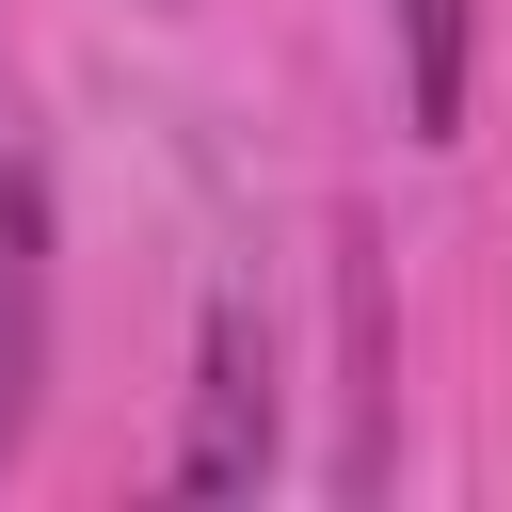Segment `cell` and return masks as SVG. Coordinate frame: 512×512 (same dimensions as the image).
Returning <instances> with one entry per match:
<instances>
[{
  "instance_id": "277c9868",
  "label": "cell",
  "mask_w": 512,
  "mask_h": 512,
  "mask_svg": "<svg viewBox=\"0 0 512 512\" xmlns=\"http://www.w3.org/2000/svg\"><path fill=\"white\" fill-rule=\"evenodd\" d=\"M384 48H400V128H416V144H464V96H480V0H384Z\"/></svg>"
},
{
  "instance_id": "6da1fadb",
  "label": "cell",
  "mask_w": 512,
  "mask_h": 512,
  "mask_svg": "<svg viewBox=\"0 0 512 512\" xmlns=\"http://www.w3.org/2000/svg\"><path fill=\"white\" fill-rule=\"evenodd\" d=\"M288 480V368H272V304L208 288L192 320V416L160 448V496H272Z\"/></svg>"
},
{
  "instance_id": "3957f363",
  "label": "cell",
  "mask_w": 512,
  "mask_h": 512,
  "mask_svg": "<svg viewBox=\"0 0 512 512\" xmlns=\"http://www.w3.org/2000/svg\"><path fill=\"white\" fill-rule=\"evenodd\" d=\"M32 400H48V160L0 80V448H32Z\"/></svg>"
},
{
  "instance_id": "7a4b0ae2",
  "label": "cell",
  "mask_w": 512,
  "mask_h": 512,
  "mask_svg": "<svg viewBox=\"0 0 512 512\" xmlns=\"http://www.w3.org/2000/svg\"><path fill=\"white\" fill-rule=\"evenodd\" d=\"M400 304H384V240L368 224H336V448H320V480L336 496H384V464H400Z\"/></svg>"
}]
</instances>
